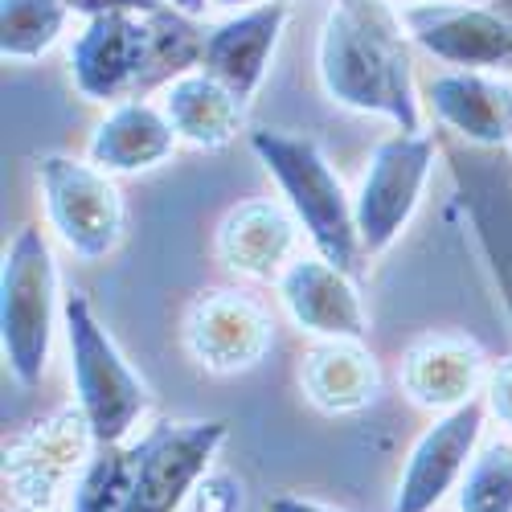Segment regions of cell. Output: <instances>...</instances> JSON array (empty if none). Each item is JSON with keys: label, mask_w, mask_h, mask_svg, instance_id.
<instances>
[{"label": "cell", "mask_w": 512, "mask_h": 512, "mask_svg": "<svg viewBox=\"0 0 512 512\" xmlns=\"http://www.w3.org/2000/svg\"><path fill=\"white\" fill-rule=\"evenodd\" d=\"M410 33L390 0H332L316 41V74L336 107L390 119L398 132H422L414 95Z\"/></svg>", "instance_id": "cell-1"}, {"label": "cell", "mask_w": 512, "mask_h": 512, "mask_svg": "<svg viewBox=\"0 0 512 512\" xmlns=\"http://www.w3.org/2000/svg\"><path fill=\"white\" fill-rule=\"evenodd\" d=\"M226 435L222 418L156 422L136 443L95 447L70 492V512H181Z\"/></svg>", "instance_id": "cell-2"}, {"label": "cell", "mask_w": 512, "mask_h": 512, "mask_svg": "<svg viewBox=\"0 0 512 512\" xmlns=\"http://www.w3.org/2000/svg\"><path fill=\"white\" fill-rule=\"evenodd\" d=\"M205 29L197 17L164 5L160 13H99L87 17L70 46V78L82 99L115 107L144 99L156 87L201 66Z\"/></svg>", "instance_id": "cell-3"}, {"label": "cell", "mask_w": 512, "mask_h": 512, "mask_svg": "<svg viewBox=\"0 0 512 512\" xmlns=\"http://www.w3.org/2000/svg\"><path fill=\"white\" fill-rule=\"evenodd\" d=\"M250 152L259 156V164L283 189L295 222L304 226L316 254H324L328 263L353 275L365 259L361 234H357V205L345 193V185H340L336 168L328 164L320 144L295 132L263 127V132H250Z\"/></svg>", "instance_id": "cell-4"}, {"label": "cell", "mask_w": 512, "mask_h": 512, "mask_svg": "<svg viewBox=\"0 0 512 512\" xmlns=\"http://www.w3.org/2000/svg\"><path fill=\"white\" fill-rule=\"evenodd\" d=\"M62 328H66V349H70V381L78 394V410L87 414L95 447H111L132 439L148 410L144 381L123 361L119 345L103 320L95 316L87 295H66L62 304Z\"/></svg>", "instance_id": "cell-5"}, {"label": "cell", "mask_w": 512, "mask_h": 512, "mask_svg": "<svg viewBox=\"0 0 512 512\" xmlns=\"http://www.w3.org/2000/svg\"><path fill=\"white\" fill-rule=\"evenodd\" d=\"M58 324V267L37 226L17 230L0 263V353L21 386H37L50 365Z\"/></svg>", "instance_id": "cell-6"}, {"label": "cell", "mask_w": 512, "mask_h": 512, "mask_svg": "<svg viewBox=\"0 0 512 512\" xmlns=\"http://www.w3.org/2000/svg\"><path fill=\"white\" fill-rule=\"evenodd\" d=\"M37 181L50 230L82 263L107 259L123 242V193L99 164L50 152L37 160Z\"/></svg>", "instance_id": "cell-7"}, {"label": "cell", "mask_w": 512, "mask_h": 512, "mask_svg": "<svg viewBox=\"0 0 512 512\" xmlns=\"http://www.w3.org/2000/svg\"><path fill=\"white\" fill-rule=\"evenodd\" d=\"M439 152L443 144L431 132H394L390 140H381L373 148L361 189L353 197L365 259H381L402 238V230L410 226L414 209L422 201L426 181H431Z\"/></svg>", "instance_id": "cell-8"}, {"label": "cell", "mask_w": 512, "mask_h": 512, "mask_svg": "<svg viewBox=\"0 0 512 512\" xmlns=\"http://www.w3.org/2000/svg\"><path fill=\"white\" fill-rule=\"evenodd\" d=\"M410 41L451 70L512 74V17L500 5L467 0H410L402 9Z\"/></svg>", "instance_id": "cell-9"}, {"label": "cell", "mask_w": 512, "mask_h": 512, "mask_svg": "<svg viewBox=\"0 0 512 512\" xmlns=\"http://www.w3.org/2000/svg\"><path fill=\"white\" fill-rule=\"evenodd\" d=\"M443 152L451 160L459 201L476 226L480 250L512 316V160L504 156V148H476L459 136L443 140Z\"/></svg>", "instance_id": "cell-10"}, {"label": "cell", "mask_w": 512, "mask_h": 512, "mask_svg": "<svg viewBox=\"0 0 512 512\" xmlns=\"http://www.w3.org/2000/svg\"><path fill=\"white\" fill-rule=\"evenodd\" d=\"M95 447L91 422L82 410H58L37 422L29 435L9 447L5 484L21 512H50L62 488L70 484L74 467H87Z\"/></svg>", "instance_id": "cell-11"}, {"label": "cell", "mask_w": 512, "mask_h": 512, "mask_svg": "<svg viewBox=\"0 0 512 512\" xmlns=\"http://www.w3.org/2000/svg\"><path fill=\"white\" fill-rule=\"evenodd\" d=\"M484 414H488V406L480 398H472L459 410L439 414L435 426H426L418 443L410 447V459L398 476L390 512H431L447 500V492L467 476V467L476 459Z\"/></svg>", "instance_id": "cell-12"}, {"label": "cell", "mask_w": 512, "mask_h": 512, "mask_svg": "<svg viewBox=\"0 0 512 512\" xmlns=\"http://www.w3.org/2000/svg\"><path fill=\"white\" fill-rule=\"evenodd\" d=\"M271 316L242 291H205L185 312V349L209 373H246L271 353Z\"/></svg>", "instance_id": "cell-13"}, {"label": "cell", "mask_w": 512, "mask_h": 512, "mask_svg": "<svg viewBox=\"0 0 512 512\" xmlns=\"http://www.w3.org/2000/svg\"><path fill=\"white\" fill-rule=\"evenodd\" d=\"M287 17H291L287 0H267V5H254V9H234V17L218 25H205L201 70L222 78L238 99L250 103L271 70Z\"/></svg>", "instance_id": "cell-14"}, {"label": "cell", "mask_w": 512, "mask_h": 512, "mask_svg": "<svg viewBox=\"0 0 512 512\" xmlns=\"http://www.w3.org/2000/svg\"><path fill=\"white\" fill-rule=\"evenodd\" d=\"M275 283L295 328H304L320 340H365L369 316L361 304V291L353 275L328 263L324 254L295 259Z\"/></svg>", "instance_id": "cell-15"}, {"label": "cell", "mask_w": 512, "mask_h": 512, "mask_svg": "<svg viewBox=\"0 0 512 512\" xmlns=\"http://www.w3.org/2000/svg\"><path fill=\"white\" fill-rule=\"evenodd\" d=\"M426 103L447 136L476 148H512V78L492 70H447L426 82Z\"/></svg>", "instance_id": "cell-16"}, {"label": "cell", "mask_w": 512, "mask_h": 512, "mask_svg": "<svg viewBox=\"0 0 512 512\" xmlns=\"http://www.w3.org/2000/svg\"><path fill=\"white\" fill-rule=\"evenodd\" d=\"M300 222L291 205L279 201H242L218 226V259L246 279H279L295 263Z\"/></svg>", "instance_id": "cell-17"}, {"label": "cell", "mask_w": 512, "mask_h": 512, "mask_svg": "<svg viewBox=\"0 0 512 512\" xmlns=\"http://www.w3.org/2000/svg\"><path fill=\"white\" fill-rule=\"evenodd\" d=\"M484 381H488L484 353L463 336H426L418 345H410L402 361V390L410 394L414 406H426L435 414L467 406L480 394Z\"/></svg>", "instance_id": "cell-18"}, {"label": "cell", "mask_w": 512, "mask_h": 512, "mask_svg": "<svg viewBox=\"0 0 512 512\" xmlns=\"http://www.w3.org/2000/svg\"><path fill=\"white\" fill-rule=\"evenodd\" d=\"M173 148L177 132L164 107L148 99H127L99 119L87 144V160L99 164L103 173H144V168H156L160 160L173 156Z\"/></svg>", "instance_id": "cell-19"}, {"label": "cell", "mask_w": 512, "mask_h": 512, "mask_svg": "<svg viewBox=\"0 0 512 512\" xmlns=\"http://www.w3.org/2000/svg\"><path fill=\"white\" fill-rule=\"evenodd\" d=\"M160 107L177 140L193 148H226L246 123V99H238L222 78H213L201 66L168 82Z\"/></svg>", "instance_id": "cell-20"}, {"label": "cell", "mask_w": 512, "mask_h": 512, "mask_svg": "<svg viewBox=\"0 0 512 512\" xmlns=\"http://www.w3.org/2000/svg\"><path fill=\"white\" fill-rule=\"evenodd\" d=\"M300 381H304V394L312 398L316 410L357 414L377 398L381 369L361 340H320L304 357Z\"/></svg>", "instance_id": "cell-21"}, {"label": "cell", "mask_w": 512, "mask_h": 512, "mask_svg": "<svg viewBox=\"0 0 512 512\" xmlns=\"http://www.w3.org/2000/svg\"><path fill=\"white\" fill-rule=\"evenodd\" d=\"M66 0H0V54L5 62H33L58 46L70 21Z\"/></svg>", "instance_id": "cell-22"}, {"label": "cell", "mask_w": 512, "mask_h": 512, "mask_svg": "<svg viewBox=\"0 0 512 512\" xmlns=\"http://www.w3.org/2000/svg\"><path fill=\"white\" fill-rule=\"evenodd\" d=\"M459 512H512V439L476 451L459 484Z\"/></svg>", "instance_id": "cell-23"}, {"label": "cell", "mask_w": 512, "mask_h": 512, "mask_svg": "<svg viewBox=\"0 0 512 512\" xmlns=\"http://www.w3.org/2000/svg\"><path fill=\"white\" fill-rule=\"evenodd\" d=\"M484 406H488V414H492L500 426H508V431H512V357L500 361V365L488 373Z\"/></svg>", "instance_id": "cell-24"}, {"label": "cell", "mask_w": 512, "mask_h": 512, "mask_svg": "<svg viewBox=\"0 0 512 512\" xmlns=\"http://www.w3.org/2000/svg\"><path fill=\"white\" fill-rule=\"evenodd\" d=\"M74 13H87V17H99V13H160L168 0H66Z\"/></svg>", "instance_id": "cell-25"}, {"label": "cell", "mask_w": 512, "mask_h": 512, "mask_svg": "<svg viewBox=\"0 0 512 512\" xmlns=\"http://www.w3.org/2000/svg\"><path fill=\"white\" fill-rule=\"evenodd\" d=\"M267 512H336V508H328L320 500H304V496H275L267 504Z\"/></svg>", "instance_id": "cell-26"}, {"label": "cell", "mask_w": 512, "mask_h": 512, "mask_svg": "<svg viewBox=\"0 0 512 512\" xmlns=\"http://www.w3.org/2000/svg\"><path fill=\"white\" fill-rule=\"evenodd\" d=\"M173 9H181V13H189V17H201L205 9H209V0H168Z\"/></svg>", "instance_id": "cell-27"}, {"label": "cell", "mask_w": 512, "mask_h": 512, "mask_svg": "<svg viewBox=\"0 0 512 512\" xmlns=\"http://www.w3.org/2000/svg\"><path fill=\"white\" fill-rule=\"evenodd\" d=\"M213 9H254V5H267V0H209Z\"/></svg>", "instance_id": "cell-28"}, {"label": "cell", "mask_w": 512, "mask_h": 512, "mask_svg": "<svg viewBox=\"0 0 512 512\" xmlns=\"http://www.w3.org/2000/svg\"><path fill=\"white\" fill-rule=\"evenodd\" d=\"M496 5H500V9H504V13L512 17V0H496Z\"/></svg>", "instance_id": "cell-29"}]
</instances>
